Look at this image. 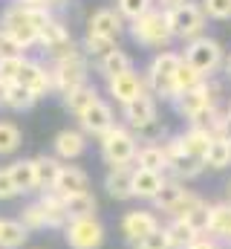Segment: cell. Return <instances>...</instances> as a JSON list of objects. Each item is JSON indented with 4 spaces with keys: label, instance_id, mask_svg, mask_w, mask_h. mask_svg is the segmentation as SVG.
<instances>
[{
    "label": "cell",
    "instance_id": "db71d44e",
    "mask_svg": "<svg viewBox=\"0 0 231 249\" xmlns=\"http://www.w3.org/2000/svg\"><path fill=\"white\" fill-rule=\"evenodd\" d=\"M226 113H229V116H231V102H229V107H226Z\"/></svg>",
    "mask_w": 231,
    "mask_h": 249
},
{
    "label": "cell",
    "instance_id": "836d02e7",
    "mask_svg": "<svg viewBox=\"0 0 231 249\" xmlns=\"http://www.w3.org/2000/svg\"><path fill=\"white\" fill-rule=\"evenodd\" d=\"M35 102H38V99H35L23 84H9V87H6L3 107H9V110H15V113H23V110L35 107Z\"/></svg>",
    "mask_w": 231,
    "mask_h": 249
},
{
    "label": "cell",
    "instance_id": "d6a6232c",
    "mask_svg": "<svg viewBox=\"0 0 231 249\" xmlns=\"http://www.w3.org/2000/svg\"><path fill=\"white\" fill-rule=\"evenodd\" d=\"M165 232H168V238H171L173 249H188L197 238H199V232H197L188 220H179V217H173L171 223L165 226Z\"/></svg>",
    "mask_w": 231,
    "mask_h": 249
},
{
    "label": "cell",
    "instance_id": "f907efd6",
    "mask_svg": "<svg viewBox=\"0 0 231 249\" xmlns=\"http://www.w3.org/2000/svg\"><path fill=\"white\" fill-rule=\"evenodd\" d=\"M64 3H66V0H47V6H50V9H55V6H64Z\"/></svg>",
    "mask_w": 231,
    "mask_h": 249
},
{
    "label": "cell",
    "instance_id": "7dc6e473",
    "mask_svg": "<svg viewBox=\"0 0 231 249\" xmlns=\"http://www.w3.org/2000/svg\"><path fill=\"white\" fill-rule=\"evenodd\" d=\"M217 136H223V139L231 142V116L229 113H223V122H220V127H217Z\"/></svg>",
    "mask_w": 231,
    "mask_h": 249
},
{
    "label": "cell",
    "instance_id": "d4e9b609",
    "mask_svg": "<svg viewBox=\"0 0 231 249\" xmlns=\"http://www.w3.org/2000/svg\"><path fill=\"white\" fill-rule=\"evenodd\" d=\"M41 209H44V217H47V229H64L66 226V209H64V197L58 191H44L38 197Z\"/></svg>",
    "mask_w": 231,
    "mask_h": 249
},
{
    "label": "cell",
    "instance_id": "8fae6325",
    "mask_svg": "<svg viewBox=\"0 0 231 249\" xmlns=\"http://www.w3.org/2000/svg\"><path fill=\"white\" fill-rule=\"evenodd\" d=\"M121 116H124V124H127L130 130L142 133V130H148L150 124L159 122V107H156V99H153L150 93H145V96L133 99L130 105H124V107H121Z\"/></svg>",
    "mask_w": 231,
    "mask_h": 249
},
{
    "label": "cell",
    "instance_id": "c3c4849f",
    "mask_svg": "<svg viewBox=\"0 0 231 249\" xmlns=\"http://www.w3.org/2000/svg\"><path fill=\"white\" fill-rule=\"evenodd\" d=\"M17 6H26V9H50L47 6V0H15ZM52 12V9H50Z\"/></svg>",
    "mask_w": 231,
    "mask_h": 249
},
{
    "label": "cell",
    "instance_id": "8d00e7d4",
    "mask_svg": "<svg viewBox=\"0 0 231 249\" xmlns=\"http://www.w3.org/2000/svg\"><path fill=\"white\" fill-rule=\"evenodd\" d=\"M202 81H205V75H199L194 67H188V64L182 61V64H179V70H176V81H173V84H176V96L197 90Z\"/></svg>",
    "mask_w": 231,
    "mask_h": 249
},
{
    "label": "cell",
    "instance_id": "8992f818",
    "mask_svg": "<svg viewBox=\"0 0 231 249\" xmlns=\"http://www.w3.org/2000/svg\"><path fill=\"white\" fill-rule=\"evenodd\" d=\"M168 12V23H171V32L173 38H179V41H194V38H199V35H205V12H202V6L199 3H194V0H182V3H176L173 9H165Z\"/></svg>",
    "mask_w": 231,
    "mask_h": 249
},
{
    "label": "cell",
    "instance_id": "ee69618b",
    "mask_svg": "<svg viewBox=\"0 0 231 249\" xmlns=\"http://www.w3.org/2000/svg\"><path fill=\"white\" fill-rule=\"evenodd\" d=\"M20 191L15 186V180H12V174H9V165H3L0 168V203H6V200H15Z\"/></svg>",
    "mask_w": 231,
    "mask_h": 249
},
{
    "label": "cell",
    "instance_id": "603a6c76",
    "mask_svg": "<svg viewBox=\"0 0 231 249\" xmlns=\"http://www.w3.org/2000/svg\"><path fill=\"white\" fill-rule=\"evenodd\" d=\"M64 162L58 160L55 154H41L35 157V180H38V191H52L58 183V174H61Z\"/></svg>",
    "mask_w": 231,
    "mask_h": 249
},
{
    "label": "cell",
    "instance_id": "9c48e42d",
    "mask_svg": "<svg viewBox=\"0 0 231 249\" xmlns=\"http://www.w3.org/2000/svg\"><path fill=\"white\" fill-rule=\"evenodd\" d=\"M220 96H223V87L217 84V81H211V78H205L197 90H191V93H182V96H176L171 105L173 110L182 116V119H191L194 113H199L202 107H217V102H220Z\"/></svg>",
    "mask_w": 231,
    "mask_h": 249
},
{
    "label": "cell",
    "instance_id": "1f68e13d",
    "mask_svg": "<svg viewBox=\"0 0 231 249\" xmlns=\"http://www.w3.org/2000/svg\"><path fill=\"white\" fill-rule=\"evenodd\" d=\"M188 188H185V183H179V180H165V186H162V191L153 197V212H162V214H168L173 206L182 200V194H185Z\"/></svg>",
    "mask_w": 231,
    "mask_h": 249
},
{
    "label": "cell",
    "instance_id": "74e56055",
    "mask_svg": "<svg viewBox=\"0 0 231 249\" xmlns=\"http://www.w3.org/2000/svg\"><path fill=\"white\" fill-rule=\"evenodd\" d=\"M23 64H26V55L20 53V55H6V58H0V84H17V75H20V70H23Z\"/></svg>",
    "mask_w": 231,
    "mask_h": 249
},
{
    "label": "cell",
    "instance_id": "7402d4cb",
    "mask_svg": "<svg viewBox=\"0 0 231 249\" xmlns=\"http://www.w3.org/2000/svg\"><path fill=\"white\" fill-rule=\"evenodd\" d=\"M211 139H214V133H211V130H205V127H191V124H188V130H182V133L176 136L179 148H182L188 157H197V160H202V157H205V151H208Z\"/></svg>",
    "mask_w": 231,
    "mask_h": 249
},
{
    "label": "cell",
    "instance_id": "44dd1931",
    "mask_svg": "<svg viewBox=\"0 0 231 249\" xmlns=\"http://www.w3.org/2000/svg\"><path fill=\"white\" fill-rule=\"evenodd\" d=\"M205 235H211L217 241H231V200L208 206V229H205Z\"/></svg>",
    "mask_w": 231,
    "mask_h": 249
},
{
    "label": "cell",
    "instance_id": "83f0119b",
    "mask_svg": "<svg viewBox=\"0 0 231 249\" xmlns=\"http://www.w3.org/2000/svg\"><path fill=\"white\" fill-rule=\"evenodd\" d=\"M9 174L15 180V186L20 194H29V191H38V180H35V160H15L9 165Z\"/></svg>",
    "mask_w": 231,
    "mask_h": 249
},
{
    "label": "cell",
    "instance_id": "6da1fadb",
    "mask_svg": "<svg viewBox=\"0 0 231 249\" xmlns=\"http://www.w3.org/2000/svg\"><path fill=\"white\" fill-rule=\"evenodd\" d=\"M52 20L50 9H26L12 3L3 15H0V29L20 47V50H32L41 38V29Z\"/></svg>",
    "mask_w": 231,
    "mask_h": 249
},
{
    "label": "cell",
    "instance_id": "ffe728a7",
    "mask_svg": "<svg viewBox=\"0 0 231 249\" xmlns=\"http://www.w3.org/2000/svg\"><path fill=\"white\" fill-rule=\"evenodd\" d=\"M52 191H58L61 197H72V194H81V191H90V177L84 168L78 165H64L61 174H58V183Z\"/></svg>",
    "mask_w": 231,
    "mask_h": 249
},
{
    "label": "cell",
    "instance_id": "f35d334b",
    "mask_svg": "<svg viewBox=\"0 0 231 249\" xmlns=\"http://www.w3.org/2000/svg\"><path fill=\"white\" fill-rule=\"evenodd\" d=\"M17 220H20L29 232H41V229H47V217H44V209H41L38 200H35V203H26Z\"/></svg>",
    "mask_w": 231,
    "mask_h": 249
},
{
    "label": "cell",
    "instance_id": "3957f363",
    "mask_svg": "<svg viewBox=\"0 0 231 249\" xmlns=\"http://www.w3.org/2000/svg\"><path fill=\"white\" fill-rule=\"evenodd\" d=\"M182 64V55L173 53V50H162L156 53L148 70H145V84H148V93L156 96V99H165V102H173L176 99V70Z\"/></svg>",
    "mask_w": 231,
    "mask_h": 249
},
{
    "label": "cell",
    "instance_id": "9a60e30c",
    "mask_svg": "<svg viewBox=\"0 0 231 249\" xmlns=\"http://www.w3.org/2000/svg\"><path fill=\"white\" fill-rule=\"evenodd\" d=\"M17 84H23L35 99H44V96L55 93V90H52V70H50L47 64L29 61V58H26V64H23L20 75H17Z\"/></svg>",
    "mask_w": 231,
    "mask_h": 249
},
{
    "label": "cell",
    "instance_id": "52a82bcc",
    "mask_svg": "<svg viewBox=\"0 0 231 249\" xmlns=\"http://www.w3.org/2000/svg\"><path fill=\"white\" fill-rule=\"evenodd\" d=\"M52 90H55L61 99H66L69 93H75L78 87L87 84V75H90V61L84 53L78 55H69V58H61L52 61Z\"/></svg>",
    "mask_w": 231,
    "mask_h": 249
},
{
    "label": "cell",
    "instance_id": "4316f807",
    "mask_svg": "<svg viewBox=\"0 0 231 249\" xmlns=\"http://www.w3.org/2000/svg\"><path fill=\"white\" fill-rule=\"evenodd\" d=\"M26 241H29V229L17 217H3V226H0V249H23Z\"/></svg>",
    "mask_w": 231,
    "mask_h": 249
},
{
    "label": "cell",
    "instance_id": "d590c367",
    "mask_svg": "<svg viewBox=\"0 0 231 249\" xmlns=\"http://www.w3.org/2000/svg\"><path fill=\"white\" fill-rule=\"evenodd\" d=\"M116 47H118L116 41H110V38H101V35H90V32L84 35V44H81L84 55H87V58H96V61H99V58H104L107 53H113Z\"/></svg>",
    "mask_w": 231,
    "mask_h": 249
},
{
    "label": "cell",
    "instance_id": "f5cc1de1",
    "mask_svg": "<svg viewBox=\"0 0 231 249\" xmlns=\"http://www.w3.org/2000/svg\"><path fill=\"white\" fill-rule=\"evenodd\" d=\"M3 99H6V84H0V107H3Z\"/></svg>",
    "mask_w": 231,
    "mask_h": 249
},
{
    "label": "cell",
    "instance_id": "e0dca14e",
    "mask_svg": "<svg viewBox=\"0 0 231 249\" xmlns=\"http://www.w3.org/2000/svg\"><path fill=\"white\" fill-rule=\"evenodd\" d=\"M87 32L90 35L110 38V41H118L121 32H124V18L116 9H96L90 15V20H87Z\"/></svg>",
    "mask_w": 231,
    "mask_h": 249
},
{
    "label": "cell",
    "instance_id": "e575fe53",
    "mask_svg": "<svg viewBox=\"0 0 231 249\" xmlns=\"http://www.w3.org/2000/svg\"><path fill=\"white\" fill-rule=\"evenodd\" d=\"M23 145V133L15 122H0V157L15 154Z\"/></svg>",
    "mask_w": 231,
    "mask_h": 249
},
{
    "label": "cell",
    "instance_id": "ac0fdd59",
    "mask_svg": "<svg viewBox=\"0 0 231 249\" xmlns=\"http://www.w3.org/2000/svg\"><path fill=\"white\" fill-rule=\"evenodd\" d=\"M104 188L113 200H130L133 197V165H116L104 174Z\"/></svg>",
    "mask_w": 231,
    "mask_h": 249
},
{
    "label": "cell",
    "instance_id": "11a10c76",
    "mask_svg": "<svg viewBox=\"0 0 231 249\" xmlns=\"http://www.w3.org/2000/svg\"><path fill=\"white\" fill-rule=\"evenodd\" d=\"M229 197H231V183H229Z\"/></svg>",
    "mask_w": 231,
    "mask_h": 249
},
{
    "label": "cell",
    "instance_id": "7bdbcfd3",
    "mask_svg": "<svg viewBox=\"0 0 231 249\" xmlns=\"http://www.w3.org/2000/svg\"><path fill=\"white\" fill-rule=\"evenodd\" d=\"M133 249H173V247H171V238H168L165 226H159L156 232H150L148 238H142L139 244H133Z\"/></svg>",
    "mask_w": 231,
    "mask_h": 249
},
{
    "label": "cell",
    "instance_id": "2e32d148",
    "mask_svg": "<svg viewBox=\"0 0 231 249\" xmlns=\"http://www.w3.org/2000/svg\"><path fill=\"white\" fill-rule=\"evenodd\" d=\"M52 151H55V157L61 162L78 160L87 151V133L81 127H64V130H58L55 139H52Z\"/></svg>",
    "mask_w": 231,
    "mask_h": 249
},
{
    "label": "cell",
    "instance_id": "816d5d0a",
    "mask_svg": "<svg viewBox=\"0 0 231 249\" xmlns=\"http://www.w3.org/2000/svg\"><path fill=\"white\" fill-rule=\"evenodd\" d=\"M223 67H226V75H229V78H231V55H229V58H226V64H223Z\"/></svg>",
    "mask_w": 231,
    "mask_h": 249
},
{
    "label": "cell",
    "instance_id": "ba28073f",
    "mask_svg": "<svg viewBox=\"0 0 231 249\" xmlns=\"http://www.w3.org/2000/svg\"><path fill=\"white\" fill-rule=\"evenodd\" d=\"M104 238H107V229L99 220V214L75 217V220H66L64 226V241L69 249H101Z\"/></svg>",
    "mask_w": 231,
    "mask_h": 249
},
{
    "label": "cell",
    "instance_id": "ab89813d",
    "mask_svg": "<svg viewBox=\"0 0 231 249\" xmlns=\"http://www.w3.org/2000/svg\"><path fill=\"white\" fill-rule=\"evenodd\" d=\"M202 203H205V200H202L199 194H194V191H185V194H182V200H179L171 212H168V217H171V220H173V217H188V214H191V212H197Z\"/></svg>",
    "mask_w": 231,
    "mask_h": 249
},
{
    "label": "cell",
    "instance_id": "681fc988",
    "mask_svg": "<svg viewBox=\"0 0 231 249\" xmlns=\"http://www.w3.org/2000/svg\"><path fill=\"white\" fill-rule=\"evenodd\" d=\"M153 3H159L162 9H173L176 3H182V0H153Z\"/></svg>",
    "mask_w": 231,
    "mask_h": 249
},
{
    "label": "cell",
    "instance_id": "277c9868",
    "mask_svg": "<svg viewBox=\"0 0 231 249\" xmlns=\"http://www.w3.org/2000/svg\"><path fill=\"white\" fill-rule=\"evenodd\" d=\"M99 148H101V160L107 162V168L133 165L136 162V154H139L136 133L127 124H113L104 136H99Z\"/></svg>",
    "mask_w": 231,
    "mask_h": 249
},
{
    "label": "cell",
    "instance_id": "7a4b0ae2",
    "mask_svg": "<svg viewBox=\"0 0 231 249\" xmlns=\"http://www.w3.org/2000/svg\"><path fill=\"white\" fill-rule=\"evenodd\" d=\"M130 38L139 44V47H148V50H168L173 41V32H171V23H168V12L165 9H150L145 12L142 18L130 20Z\"/></svg>",
    "mask_w": 231,
    "mask_h": 249
},
{
    "label": "cell",
    "instance_id": "60d3db41",
    "mask_svg": "<svg viewBox=\"0 0 231 249\" xmlns=\"http://www.w3.org/2000/svg\"><path fill=\"white\" fill-rule=\"evenodd\" d=\"M150 9H153V0H118V15L124 20H136Z\"/></svg>",
    "mask_w": 231,
    "mask_h": 249
},
{
    "label": "cell",
    "instance_id": "5bb4252c",
    "mask_svg": "<svg viewBox=\"0 0 231 249\" xmlns=\"http://www.w3.org/2000/svg\"><path fill=\"white\" fill-rule=\"evenodd\" d=\"M116 124V113H113V105L110 102H104V99H99L90 110H84L81 116H78V127L87 133V136H104L110 127Z\"/></svg>",
    "mask_w": 231,
    "mask_h": 249
},
{
    "label": "cell",
    "instance_id": "f546056e",
    "mask_svg": "<svg viewBox=\"0 0 231 249\" xmlns=\"http://www.w3.org/2000/svg\"><path fill=\"white\" fill-rule=\"evenodd\" d=\"M99 99H101V96H99V90H96L93 84H84V87H78L75 93H69V96L64 99V107L78 119V116H81L84 110H90Z\"/></svg>",
    "mask_w": 231,
    "mask_h": 249
},
{
    "label": "cell",
    "instance_id": "4fadbf2b",
    "mask_svg": "<svg viewBox=\"0 0 231 249\" xmlns=\"http://www.w3.org/2000/svg\"><path fill=\"white\" fill-rule=\"evenodd\" d=\"M107 93L113 96L116 102L124 107V105H130L133 99H139V96H145L148 93V84H145V72H136V70H127V72H121V75H113V78H107Z\"/></svg>",
    "mask_w": 231,
    "mask_h": 249
},
{
    "label": "cell",
    "instance_id": "5b68a950",
    "mask_svg": "<svg viewBox=\"0 0 231 249\" xmlns=\"http://www.w3.org/2000/svg\"><path fill=\"white\" fill-rule=\"evenodd\" d=\"M182 61L188 64V67H194L199 75L211 78V72H217V70L226 64V53H223V44H220L217 38L199 35V38H194V41L185 44Z\"/></svg>",
    "mask_w": 231,
    "mask_h": 249
},
{
    "label": "cell",
    "instance_id": "bcb514c9",
    "mask_svg": "<svg viewBox=\"0 0 231 249\" xmlns=\"http://www.w3.org/2000/svg\"><path fill=\"white\" fill-rule=\"evenodd\" d=\"M188 249H223V247H220V241H217V238H211V235H199V238H197Z\"/></svg>",
    "mask_w": 231,
    "mask_h": 249
},
{
    "label": "cell",
    "instance_id": "cb8c5ba5",
    "mask_svg": "<svg viewBox=\"0 0 231 249\" xmlns=\"http://www.w3.org/2000/svg\"><path fill=\"white\" fill-rule=\"evenodd\" d=\"M133 165L165 174V171H168V154H165V145H159V142H145V145H139V154H136V162H133Z\"/></svg>",
    "mask_w": 231,
    "mask_h": 249
},
{
    "label": "cell",
    "instance_id": "f6af8a7d",
    "mask_svg": "<svg viewBox=\"0 0 231 249\" xmlns=\"http://www.w3.org/2000/svg\"><path fill=\"white\" fill-rule=\"evenodd\" d=\"M20 53H23V50H20V47H17L3 29H0V58H6V55H20Z\"/></svg>",
    "mask_w": 231,
    "mask_h": 249
},
{
    "label": "cell",
    "instance_id": "30bf717a",
    "mask_svg": "<svg viewBox=\"0 0 231 249\" xmlns=\"http://www.w3.org/2000/svg\"><path fill=\"white\" fill-rule=\"evenodd\" d=\"M38 44L52 55V61H61V58H69V55H78V53H84L75 41H72V35H69V29H66V23L64 20H58L52 18L44 29H41V38H38Z\"/></svg>",
    "mask_w": 231,
    "mask_h": 249
},
{
    "label": "cell",
    "instance_id": "9f6ffc18",
    "mask_svg": "<svg viewBox=\"0 0 231 249\" xmlns=\"http://www.w3.org/2000/svg\"><path fill=\"white\" fill-rule=\"evenodd\" d=\"M0 226H3V217H0Z\"/></svg>",
    "mask_w": 231,
    "mask_h": 249
},
{
    "label": "cell",
    "instance_id": "4dcf8cb0",
    "mask_svg": "<svg viewBox=\"0 0 231 249\" xmlns=\"http://www.w3.org/2000/svg\"><path fill=\"white\" fill-rule=\"evenodd\" d=\"M202 162H205V168H214V171L229 168L231 165V142L223 139V136H214L211 145H208V151H205V157H202Z\"/></svg>",
    "mask_w": 231,
    "mask_h": 249
},
{
    "label": "cell",
    "instance_id": "484cf974",
    "mask_svg": "<svg viewBox=\"0 0 231 249\" xmlns=\"http://www.w3.org/2000/svg\"><path fill=\"white\" fill-rule=\"evenodd\" d=\"M64 209H66L69 220H75V217H93L99 212V200H96L93 191H81V194L64 197Z\"/></svg>",
    "mask_w": 231,
    "mask_h": 249
},
{
    "label": "cell",
    "instance_id": "6f0895ef",
    "mask_svg": "<svg viewBox=\"0 0 231 249\" xmlns=\"http://www.w3.org/2000/svg\"><path fill=\"white\" fill-rule=\"evenodd\" d=\"M35 249H41V247H35Z\"/></svg>",
    "mask_w": 231,
    "mask_h": 249
},
{
    "label": "cell",
    "instance_id": "7c38bea8",
    "mask_svg": "<svg viewBox=\"0 0 231 249\" xmlns=\"http://www.w3.org/2000/svg\"><path fill=\"white\" fill-rule=\"evenodd\" d=\"M162 223H159V217L150 212V209H133V212H127L124 217H121V223H118V229H121V235H124V241L133 247V244H139L142 238H148L150 232H156Z\"/></svg>",
    "mask_w": 231,
    "mask_h": 249
},
{
    "label": "cell",
    "instance_id": "f1b7e54d",
    "mask_svg": "<svg viewBox=\"0 0 231 249\" xmlns=\"http://www.w3.org/2000/svg\"><path fill=\"white\" fill-rule=\"evenodd\" d=\"M96 70L104 75V81L107 78H113V75H121V72H127V70H133V58L124 53V50H118L116 47L113 53H107L104 58H99L96 61Z\"/></svg>",
    "mask_w": 231,
    "mask_h": 249
},
{
    "label": "cell",
    "instance_id": "d6986e66",
    "mask_svg": "<svg viewBox=\"0 0 231 249\" xmlns=\"http://www.w3.org/2000/svg\"><path fill=\"white\" fill-rule=\"evenodd\" d=\"M165 180H168V177L159 174V171H148V168L133 165V197H139V200H150V203H153V197L162 191Z\"/></svg>",
    "mask_w": 231,
    "mask_h": 249
},
{
    "label": "cell",
    "instance_id": "b9f144b4",
    "mask_svg": "<svg viewBox=\"0 0 231 249\" xmlns=\"http://www.w3.org/2000/svg\"><path fill=\"white\" fill-rule=\"evenodd\" d=\"M205 18H214V20H229L231 18V0H199Z\"/></svg>",
    "mask_w": 231,
    "mask_h": 249
}]
</instances>
